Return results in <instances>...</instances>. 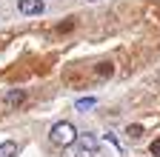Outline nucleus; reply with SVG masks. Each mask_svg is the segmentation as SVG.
<instances>
[{
	"instance_id": "obj_4",
	"label": "nucleus",
	"mask_w": 160,
	"mask_h": 157,
	"mask_svg": "<svg viewBox=\"0 0 160 157\" xmlns=\"http://www.w3.org/2000/svg\"><path fill=\"white\" fill-rule=\"evenodd\" d=\"M23 100H26V91H20V89H14V91L6 94V106H20Z\"/></svg>"
},
{
	"instance_id": "obj_6",
	"label": "nucleus",
	"mask_w": 160,
	"mask_h": 157,
	"mask_svg": "<svg viewBox=\"0 0 160 157\" xmlns=\"http://www.w3.org/2000/svg\"><path fill=\"white\" fill-rule=\"evenodd\" d=\"M94 103H97L94 97H83V100H77V103H74V109H80V111H89Z\"/></svg>"
},
{
	"instance_id": "obj_1",
	"label": "nucleus",
	"mask_w": 160,
	"mask_h": 157,
	"mask_svg": "<svg viewBox=\"0 0 160 157\" xmlns=\"http://www.w3.org/2000/svg\"><path fill=\"white\" fill-rule=\"evenodd\" d=\"M77 129L72 126V123H66V120H60V123H54L52 126V131H49V140L54 143V146H63V149H69V146H74L77 143Z\"/></svg>"
},
{
	"instance_id": "obj_7",
	"label": "nucleus",
	"mask_w": 160,
	"mask_h": 157,
	"mask_svg": "<svg viewBox=\"0 0 160 157\" xmlns=\"http://www.w3.org/2000/svg\"><path fill=\"white\" fill-rule=\"evenodd\" d=\"M126 134H129V137H140V134H143V126H137V123H132V126L126 129Z\"/></svg>"
},
{
	"instance_id": "obj_2",
	"label": "nucleus",
	"mask_w": 160,
	"mask_h": 157,
	"mask_svg": "<svg viewBox=\"0 0 160 157\" xmlns=\"http://www.w3.org/2000/svg\"><path fill=\"white\" fill-rule=\"evenodd\" d=\"M63 157H97V137H92V134H80L77 143L69 146Z\"/></svg>"
},
{
	"instance_id": "obj_8",
	"label": "nucleus",
	"mask_w": 160,
	"mask_h": 157,
	"mask_svg": "<svg viewBox=\"0 0 160 157\" xmlns=\"http://www.w3.org/2000/svg\"><path fill=\"white\" fill-rule=\"evenodd\" d=\"M149 151H152L154 157H160V137H157V140H152V146H149Z\"/></svg>"
},
{
	"instance_id": "obj_3",
	"label": "nucleus",
	"mask_w": 160,
	"mask_h": 157,
	"mask_svg": "<svg viewBox=\"0 0 160 157\" xmlns=\"http://www.w3.org/2000/svg\"><path fill=\"white\" fill-rule=\"evenodd\" d=\"M17 9L20 14H40L46 6H43V0H17Z\"/></svg>"
},
{
	"instance_id": "obj_9",
	"label": "nucleus",
	"mask_w": 160,
	"mask_h": 157,
	"mask_svg": "<svg viewBox=\"0 0 160 157\" xmlns=\"http://www.w3.org/2000/svg\"><path fill=\"white\" fill-rule=\"evenodd\" d=\"M86 3H94V0H86Z\"/></svg>"
},
{
	"instance_id": "obj_5",
	"label": "nucleus",
	"mask_w": 160,
	"mask_h": 157,
	"mask_svg": "<svg viewBox=\"0 0 160 157\" xmlns=\"http://www.w3.org/2000/svg\"><path fill=\"white\" fill-rule=\"evenodd\" d=\"M14 154H17V143H14V140L0 143V157H14Z\"/></svg>"
}]
</instances>
